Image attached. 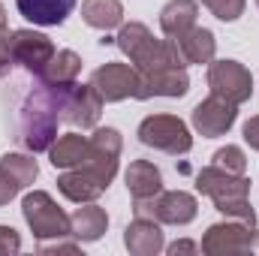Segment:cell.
Wrapping results in <instances>:
<instances>
[{
    "label": "cell",
    "instance_id": "cell-11",
    "mask_svg": "<svg viewBox=\"0 0 259 256\" xmlns=\"http://www.w3.org/2000/svg\"><path fill=\"white\" fill-rule=\"evenodd\" d=\"M91 84L97 88V94L103 97V103H121L127 97H136L139 88V72L136 66L121 64V61H109L100 69H94Z\"/></svg>",
    "mask_w": 259,
    "mask_h": 256
},
{
    "label": "cell",
    "instance_id": "cell-17",
    "mask_svg": "<svg viewBox=\"0 0 259 256\" xmlns=\"http://www.w3.org/2000/svg\"><path fill=\"white\" fill-rule=\"evenodd\" d=\"M124 181H127V190L133 196V202H148V199H157L163 193V175L148 160H133Z\"/></svg>",
    "mask_w": 259,
    "mask_h": 256
},
{
    "label": "cell",
    "instance_id": "cell-5",
    "mask_svg": "<svg viewBox=\"0 0 259 256\" xmlns=\"http://www.w3.org/2000/svg\"><path fill=\"white\" fill-rule=\"evenodd\" d=\"M55 91V100H58V115L61 121L72 124V127L81 130H94L100 115H103V97L97 94L94 84H61V88H52Z\"/></svg>",
    "mask_w": 259,
    "mask_h": 256
},
{
    "label": "cell",
    "instance_id": "cell-28",
    "mask_svg": "<svg viewBox=\"0 0 259 256\" xmlns=\"http://www.w3.org/2000/svg\"><path fill=\"white\" fill-rule=\"evenodd\" d=\"M21 250V238L12 226H0V256L18 253Z\"/></svg>",
    "mask_w": 259,
    "mask_h": 256
},
{
    "label": "cell",
    "instance_id": "cell-24",
    "mask_svg": "<svg viewBox=\"0 0 259 256\" xmlns=\"http://www.w3.org/2000/svg\"><path fill=\"white\" fill-rule=\"evenodd\" d=\"M81 18L94 30H112L124 24L121 0H81Z\"/></svg>",
    "mask_w": 259,
    "mask_h": 256
},
{
    "label": "cell",
    "instance_id": "cell-25",
    "mask_svg": "<svg viewBox=\"0 0 259 256\" xmlns=\"http://www.w3.org/2000/svg\"><path fill=\"white\" fill-rule=\"evenodd\" d=\"M0 172H3L18 190H24V187H30V184L36 181L39 166H36V160L27 157V154H3V157H0Z\"/></svg>",
    "mask_w": 259,
    "mask_h": 256
},
{
    "label": "cell",
    "instance_id": "cell-10",
    "mask_svg": "<svg viewBox=\"0 0 259 256\" xmlns=\"http://www.w3.org/2000/svg\"><path fill=\"white\" fill-rule=\"evenodd\" d=\"M9 49H12V61L18 66H24L27 72L39 75L49 61L55 58V42L39 33V30H30V27H21V30H12L9 33Z\"/></svg>",
    "mask_w": 259,
    "mask_h": 256
},
{
    "label": "cell",
    "instance_id": "cell-22",
    "mask_svg": "<svg viewBox=\"0 0 259 256\" xmlns=\"http://www.w3.org/2000/svg\"><path fill=\"white\" fill-rule=\"evenodd\" d=\"M49 160L55 169H75L88 160V139L78 133H64L52 142L49 148Z\"/></svg>",
    "mask_w": 259,
    "mask_h": 256
},
{
    "label": "cell",
    "instance_id": "cell-4",
    "mask_svg": "<svg viewBox=\"0 0 259 256\" xmlns=\"http://www.w3.org/2000/svg\"><path fill=\"white\" fill-rule=\"evenodd\" d=\"M21 214H24V223L30 226L33 238L39 241H49V238H66L72 235L69 229V214H64V208L52 199V193L46 190H30L21 199Z\"/></svg>",
    "mask_w": 259,
    "mask_h": 256
},
{
    "label": "cell",
    "instance_id": "cell-23",
    "mask_svg": "<svg viewBox=\"0 0 259 256\" xmlns=\"http://www.w3.org/2000/svg\"><path fill=\"white\" fill-rule=\"evenodd\" d=\"M78 72H81V58L72 49H61V52H55V58L36 78L49 88H61V84H72L78 78Z\"/></svg>",
    "mask_w": 259,
    "mask_h": 256
},
{
    "label": "cell",
    "instance_id": "cell-29",
    "mask_svg": "<svg viewBox=\"0 0 259 256\" xmlns=\"http://www.w3.org/2000/svg\"><path fill=\"white\" fill-rule=\"evenodd\" d=\"M15 64L12 61V49H9V30L6 33H0V78L9 72V66Z\"/></svg>",
    "mask_w": 259,
    "mask_h": 256
},
{
    "label": "cell",
    "instance_id": "cell-21",
    "mask_svg": "<svg viewBox=\"0 0 259 256\" xmlns=\"http://www.w3.org/2000/svg\"><path fill=\"white\" fill-rule=\"evenodd\" d=\"M199 18V3L196 0H169L160 9V30L163 36H181L190 30Z\"/></svg>",
    "mask_w": 259,
    "mask_h": 256
},
{
    "label": "cell",
    "instance_id": "cell-18",
    "mask_svg": "<svg viewBox=\"0 0 259 256\" xmlns=\"http://www.w3.org/2000/svg\"><path fill=\"white\" fill-rule=\"evenodd\" d=\"M69 229H72V238L78 241H100L109 229V214L94 202H81V208L69 214Z\"/></svg>",
    "mask_w": 259,
    "mask_h": 256
},
{
    "label": "cell",
    "instance_id": "cell-34",
    "mask_svg": "<svg viewBox=\"0 0 259 256\" xmlns=\"http://www.w3.org/2000/svg\"><path fill=\"white\" fill-rule=\"evenodd\" d=\"M256 6H259V0H256Z\"/></svg>",
    "mask_w": 259,
    "mask_h": 256
},
{
    "label": "cell",
    "instance_id": "cell-7",
    "mask_svg": "<svg viewBox=\"0 0 259 256\" xmlns=\"http://www.w3.org/2000/svg\"><path fill=\"white\" fill-rule=\"evenodd\" d=\"M202 253L208 256H232V253H259V229L244 220L214 223L202 238Z\"/></svg>",
    "mask_w": 259,
    "mask_h": 256
},
{
    "label": "cell",
    "instance_id": "cell-9",
    "mask_svg": "<svg viewBox=\"0 0 259 256\" xmlns=\"http://www.w3.org/2000/svg\"><path fill=\"white\" fill-rule=\"evenodd\" d=\"M121 133L115 127H97L94 136L88 139V160L81 166H88L106 187L115 181L118 175V160H121Z\"/></svg>",
    "mask_w": 259,
    "mask_h": 256
},
{
    "label": "cell",
    "instance_id": "cell-8",
    "mask_svg": "<svg viewBox=\"0 0 259 256\" xmlns=\"http://www.w3.org/2000/svg\"><path fill=\"white\" fill-rule=\"evenodd\" d=\"M208 88L214 97H223L235 106L253 97V75L238 61H211L208 64Z\"/></svg>",
    "mask_w": 259,
    "mask_h": 256
},
{
    "label": "cell",
    "instance_id": "cell-20",
    "mask_svg": "<svg viewBox=\"0 0 259 256\" xmlns=\"http://www.w3.org/2000/svg\"><path fill=\"white\" fill-rule=\"evenodd\" d=\"M172 39L178 42V49H181V55H184L187 64H199V66L211 64L214 55H217V39H214V33L208 27L193 24L190 30H184L181 36H172Z\"/></svg>",
    "mask_w": 259,
    "mask_h": 256
},
{
    "label": "cell",
    "instance_id": "cell-2",
    "mask_svg": "<svg viewBox=\"0 0 259 256\" xmlns=\"http://www.w3.org/2000/svg\"><path fill=\"white\" fill-rule=\"evenodd\" d=\"M196 190L202 196H208L220 214L256 226V211L250 205V181L244 175L226 172V169L211 163L196 175Z\"/></svg>",
    "mask_w": 259,
    "mask_h": 256
},
{
    "label": "cell",
    "instance_id": "cell-30",
    "mask_svg": "<svg viewBox=\"0 0 259 256\" xmlns=\"http://www.w3.org/2000/svg\"><path fill=\"white\" fill-rule=\"evenodd\" d=\"M244 142H247L253 151H259V115H253V118L244 124Z\"/></svg>",
    "mask_w": 259,
    "mask_h": 256
},
{
    "label": "cell",
    "instance_id": "cell-31",
    "mask_svg": "<svg viewBox=\"0 0 259 256\" xmlns=\"http://www.w3.org/2000/svg\"><path fill=\"white\" fill-rule=\"evenodd\" d=\"M15 196H18V187H15V184H12V181L0 172V205H9Z\"/></svg>",
    "mask_w": 259,
    "mask_h": 256
},
{
    "label": "cell",
    "instance_id": "cell-14",
    "mask_svg": "<svg viewBox=\"0 0 259 256\" xmlns=\"http://www.w3.org/2000/svg\"><path fill=\"white\" fill-rule=\"evenodd\" d=\"M199 214V202L187 190H169L154 199V220L169 223V226H187Z\"/></svg>",
    "mask_w": 259,
    "mask_h": 256
},
{
    "label": "cell",
    "instance_id": "cell-13",
    "mask_svg": "<svg viewBox=\"0 0 259 256\" xmlns=\"http://www.w3.org/2000/svg\"><path fill=\"white\" fill-rule=\"evenodd\" d=\"M190 91V75L181 66H166L157 72H139V88L136 100H151V97H184Z\"/></svg>",
    "mask_w": 259,
    "mask_h": 256
},
{
    "label": "cell",
    "instance_id": "cell-33",
    "mask_svg": "<svg viewBox=\"0 0 259 256\" xmlns=\"http://www.w3.org/2000/svg\"><path fill=\"white\" fill-rule=\"evenodd\" d=\"M0 33H6V6L0 3Z\"/></svg>",
    "mask_w": 259,
    "mask_h": 256
},
{
    "label": "cell",
    "instance_id": "cell-12",
    "mask_svg": "<svg viewBox=\"0 0 259 256\" xmlns=\"http://www.w3.org/2000/svg\"><path fill=\"white\" fill-rule=\"evenodd\" d=\"M238 118V106L223 100V97H205L199 106L193 109L190 121H193V130L202 136V139H217L223 133H229L232 124Z\"/></svg>",
    "mask_w": 259,
    "mask_h": 256
},
{
    "label": "cell",
    "instance_id": "cell-6",
    "mask_svg": "<svg viewBox=\"0 0 259 256\" xmlns=\"http://www.w3.org/2000/svg\"><path fill=\"white\" fill-rule=\"evenodd\" d=\"M139 142L154 151L172 154V157L190 154V148H193V136H190L187 124L175 115H148L139 124Z\"/></svg>",
    "mask_w": 259,
    "mask_h": 256
},
{
    "label": "cell",
    "instance_id": "cell-26",
    "mask_svg": "<svg viewBox=\"0 0 259 256\" xmlns=\"http://www.w3.org/2000/svg\"><path fill=\"white\" fill-rule=\"evenodd\" d=\"M211 160H214V166H220V169H226V172H235V175H244V172H247V157H244V151H241L238 145L220 148Z\"/></svg>",
    "mask_w": 259,
    "mask_h": 256
},
{
    "label": "cell",
    "instance_id": "cell-15",
    "mask_svg": "<svg viewBox=\"0 0 259 256\" xmlns=\"http://www.w3.org/2000/svg\"><path fill=\"white\" fill-rule=\"evenodd\" d=\"M124 244L133 256H157L160 250H166L163 241V229L160 220L154 217H136L124 232Z\"/></svg>",
    "mask_w": 259,
    "mask_h": 256
},
{
    "label": "cell",
    "instance_id": "cell-32",
    "mask_svg": "<svg viewBox=\"0 0 259 256\" xmlns=\"http://www.w3.org/2000/svg\"><path fill=\"white\" fill-rule=\"evenodd\" d=\"M172 256H178V253H196L199 250V244H193V241H175V244H169L166 247Z\"/></svg>",
    "mask_w": 259,
    "mask_h": 256
},
{
    "label": "cell",
    "instance_id": "cell-16",
    "mask_svg": "<svg viewBox=\"0 0 259 256\" xmlns=\"http://www.w3.org/2000/svg\"><path fill=\"white\" fill-rule=\"evenodd\" d=\"M58 190L64 193L69 202H97L103 193L109 190L88 166H75V169H64V175L58 178Z\"/></svg>",
    "mask_w": 259,
    "mask_h": 256
},
{
    "label": "cell",
    "instance_id": "cell-27",
    "mask_svg": "<svg viewBox=\"0 0 259 256\" xmlns=\"http://www.w3.org/2000/svg\"><path fill=\"white\" fill-rule=\"evenodd\" d=\"M202 6L220 21H235V18H241L247 0H202Z\"/></svg>",
    "mask_w": 259,
    "mask_h": 256
},
{
    "label": "cell",
    "instance_id": "cell-19",
    "mask_svg": "<svg viewBox=\"0 0 259 256\" xmlns=\"http://www.w3.org/2000/svg\"><path fill=\"white\" fill-rule=\"evenodd\" d=\"M15 6L27 21L39 27H58L75 9V0H15Z\"/></svg>",
    "mask_w": 259,
    "mask_h": 256
},
{
    "label": "cell",
    "instance_id": "cell-1",
    "mask_svg": "<svg viewBox=\"0 0 259 256\" xmlns=\"http://www.w3.org/2000/svg\"><path fill=\"white\" fill-rule=\"evenodd\" d=\"M115 46L130 58V64L136 66V72H157V69H166V66H187L178 42L172 36L166 39H157L142 21H130L121 24L118 36H115Z\"/></svg>",
    "mask_w": 259,
    "mask_h": 256
},
{
    "label": "cell",
    "instance_id": "cell-3",
    "mask_svg": "<svg viewBox=\"0 0 259 256\" xmlns=\"http://www.w3.org/2000/svg\"><path fill=\"white\" fill-rule=\"evenodd\" d=\"M58 124H61V115H58L55 91L39 81V88L30 91V97L21 106V121H18V133L21 136L18 139H21V145L30 154L49 151L52 142L58 139Z\"/></svg>",
    "mask_w": 259,
    "mask_h": 256
}]
</instances>
